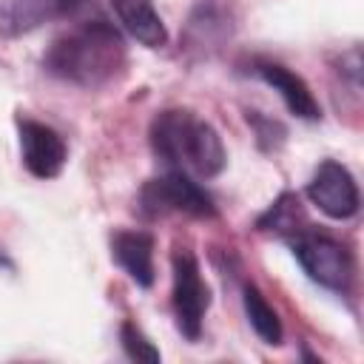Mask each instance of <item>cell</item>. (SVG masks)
I'll use <instances>...</instances> for the list:
<instances>
[{
  "label": "cell",
  "mask_w": 364,
  "mask_h": 364,
  "mask_svg": "<svg viewBox=\"0 0 364 364\" xmlns=\"http://www.w3.org/2000/svg\"><path fill=\"white\" fill-rule=\"evenodd\" d=\"M43 71L77 88H102L125 74L128 46L105 17L82 20L51 40L40 60Z\"/></svg>",
  "instance_id": "1"
},
{
  "label": "cell",
  "mask_w": 364,
  "mask_h": 364,
  "mask_svg": "<svg viewBox=\"0 0 364 364\" xmlns=\"http://www.w3.org/2000/svg\"><path fill=\"white\" fill-rule=\"evenodd\" d=\"M154 156L193 179H213L228 165V151L219 131L191 108H162L148 125Z\"/></svg>",
  "instance_id": "2"
},
{
  "label": "cell",
  "mask_w": 364,
  "mask_h": 364,
  "mask_svg": "<svg viewBox=\"0 0 364 364\" xmlns=\"http://www.w3.org/2000/svg\"><path fill=\"white\" fill-rule=\"evenodd\" d=\"M287 245L310 282H316L318 287L333 290L338 296H347L353 290L355 262H353V253L347 250V245H341L330 233L313 230L310 225L301 228L299 233H293L287 239Z\"/></svg>",
  "instance_id": "3"
},
{
  "label": "cell",
  "mask_w": 364,
  "mask_h": 364,
  "mask_svg": "<svg viewBox=\"0 0 364 364\" xmlns=\"http://www.w3.org/2000/svg\"><path fill=\"white\" fill-rule=\"evenodd\" d=\"M136 210L145 219L168 216V213H185L193 219H213L216 202L213 196L185 171L165 168L162 176L148 179L136 193Z\"/></svg>",
  "instance_id": "4"
},
{
  "label": "cell",
  "mask_w": 364,
  "mask_h": 364,
  "mask_svg": "<svg viewBox=\"0 0 364 364\" xmlns=\"http://www.w3.org/2000/svg\"><path fill=\"white\" fill-rule=\"evenodd\" d=\"M171 307L179 333L188 341H199L210 307V284L202 276L199 259L188 247H176L171 256Z\"/></svg>",
  "instance_id": "5"
},
{
  "label": "cell",
  "mask_w": 364,
  "mask_h": 364,
  "mask_svg": "<svg viewBox=\"0 0 364 364\" xmlns=\"http://www.w3.org/2000/svg\"><path fill=\"white\" fill-rule=\"evenodd\" d=\"M307 199L327 219H336V222H344V219L355 216L358 205H361L358 182L350 173V168L341 165L338 159L318 162V168L313 171V176L307 182Z\"/></svg>",
  "instance_id": "6"
},
{
  "label": "cell",
  "mask_w": 364,
  "mask_h": 364,
  "mask_svg": "<svg viewBox=\"0 0 364 364\" xmlns=\"http://www.w3.org/2000/svg\"><path fill=\"white\" fill-rule=\"evenodd\" d=\"M17 136H20V159L31 176L57 179L63 173L68 162V145L57 128L31 117H17Z\"/></svg>",
  "instance_id": "7"
},
{
  "label": "cell",
  "mask_w": 364,
  "mask_h": 364,
  "mask_svg": "<svg viewBox=\"0 0 364 364\" xmlns=\"http://www.w3.org/2000/svg\"><path fill=\"white\" fill-rule=\"evenodd\" d=\"M88 0H0V37L17 40L46 23L74 17Z\"/></svg>",
  "instance_id": "8"
},
{
  "label": "cell",
  "mask_w": 364,
  "mask_h": 364,
  "mask_svg": "<svg viewBox=\"0 0 364 364\" xmlns=\"http://www.w3.org/2000/svg\"><path fill=\"white\" fill-rule=\"evenodd\" d=\"M233 28L236 23L230 6H225L222 0H199L182 26V46L188 51L210 54L233 37Z\"/></svg>",
  "instance_id": "9"
},
{
  "label": "cell",
  "mask_w": 364,
  "mask_h": 364,
  "mask_svg": "<svg viewBox=\"0 0 364 364\" xmlns=\"http://www.w3.org/2000/svg\"><path fill=\"white\" fill-rule=\"evenodd\" d=\"M253 74L282 97V102L287 105L290 114H296L299 119H307V122L321 119V105H318V100L313 97L310 85H307L296 71H290L287 65L273 63V60H256V63H253Z\"/></svg>",
  "instance_id": "10"
},
{
  "label": "cell",
  "mask_w": 364,
  "mask_h": 364,
  "mask_svg": "<svg viewBox=\"0 0 364 364\" xmlns=\"http://www.w3.org/2000/svg\"><path fill=\"white\" fill-rule=\"evenodd\" d=\"M154 247H156L154 233L139 230V228H134V230H117V233L111 236V259H114V262L128 273V279H131L136 287H142V290L154 287V282H156Z\"/></svg>",
  "instance_id": "11"
},
{
  "label": "cell",
  "mask_w": 364,
  "mask_h": 364,
  "mask_svg": "<svg viewBox=\"0 0 364 364\" xmlns=\"http://www.w3.org/2000/svg\"><path fill=\"white\" fill-rule=\"evenodd\" d=\"M119 26L145 48L168 46V28L154 6V0H108Z\"/></svg>",
  "instance_id": "12"
},
{
  "label": "cell",
  "mask_w": 364,
  "mask_h": 364,
  "mask_svg": "<svg viewBox=\"0 0 364 364\" xmlns=\"http://www.w3.org/2000/svg\"><path fill=\"white\" fill-rule=\"evenodd\" d=\"M242 304H245V316H247L253 333H256L264 344L279 347L282 338H284L282 318H279V313L273 310V304L264 299V293H262L253 282H247V284L242 287Z\"/></svg>",
  "instance_id": "13"
},
{
  "label": "cell",
  "mask_w": 364,
  "mask_h": 364,
  "mask_svg": "<svg viewBox=\"0 0 364 364\" xmlns=\"http://www.w3.org/2000/svg\"><path fill=\"white\" fill-rule=\"evenodd\" d=\"M301 228H307V219H304V210H301V202L296 193L284 191L259 219H256V230L262 233H276L282 239H290L293 233H299Z\"/></svg>",
  "instance_id": "14"
},
{
  "label": "cell",
  "mask_w": 364,
  "mask_h": 364,
  "mask_svg": "<svg viewBox=\"0 0 364 364\" xmlns=\"http://www.w3.org/2000/svg\"><path fill=\"white\" fill-rule=\"evenodd\" d=\"M245 119H247V125L253 128L256 142H259L262 151L270 154V151H279V148L284 145L287 131H284V125H282L279 119H273V117H267V114H262V111H253V108L245 111Z\"/></svg>",
  "instance_id": "15"
},
{
  "label": "cell",
  "mask_w": 364,
  "mask_h": 364,
  "mask_svg": "<svg viewBox=\"0 0 364 364\" xmlns=\"http://www.w3.org/2000/svg\"><path fill=\"white\" fill-rule=\"evenodd\" d=\"M119 344H122L125 355L134 358V361L156 364V361L162 358L159 350H156V344H154V341H151L134 321H122V324H119Z\"/></svg>",
  "instance_id": "16"
},
{
  "label": "cell",
  "mask_w": 364,
  "mask_h": 364,
  "mask_svg": "<svg viewBox=\"0 0 364 364\" xmlns=\"http://www.w3.org/2000/svg\"><path fill=\"white\" fill-rule=\"evenodd\" d=\"M0 267H11V262H9V256L0 250Z\"/></svg>",
  "instance_id": "17"
}]
</instances>
